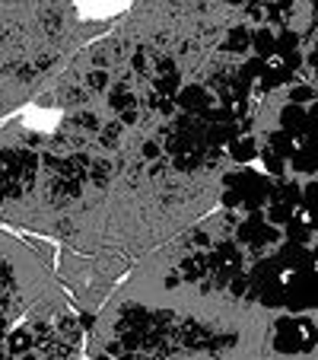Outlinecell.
I'll return each instance as SVG.
<instances>
[{"mask_svg": "<svg viewBox=\"0 0 318 360\" xmlns=\"http://www.w3.org/2000/svg\"><path fill=\"white\" fill-rule=\"evenodd\" d=\"M16 360H39V357H16Z\"/></svg>", "mask_w": 318, "mask_h": 360, "instance_id": "21", "label": "cell"}, {"mask_svg": "<svg viewBox=\"0 0 318 360\" xmlns=\"http://www.w3.org/2000/svg\"><path fill=\"white\" fill-rule=\"evenodd\" d=\"M258 150L261 147H258V141L249 134V131H239V134L226 143V153H230L239 166H249L251 160H258Z\"/></svg>", "mask_w": 318, "mask_h": 360, "instance_id": "8", "label": "cell"}, {"mask_svg": "<svg viewBox=\"0 0 318 360\" xmlns=\"http://www.w3.org/2000/svg\"><path fill=\"white\" fill-rule=\"evenodd\" d=\"M0 360H13V357H7V354H0Z\"/></svg>", "mask_w": 318, "mask_h": 360, "instance_id": "22", "label": "cell"}, {"mask_svg": "<svg viewBox=\"0 0 318 360\" xmlns=\"http://www.w3.org/2000/svg\"><path fill=\"white\" fill-rule=\"evenodd\" d=\"M89 86H105V74H102V70H95V74H89Z\"/></svg>", "mask_w": 318, "mask_h": 360, "instance_id": "17", "label": "cell"}, {"mask_svg": "<svg viewBox=\"0 0 318 360\" xmlns=\"http://www.w3.org/2000/svg\"><path fill=\"white\" fill-rule=\"evenodd\" d=\"M32 347H35L32 328H20V332H13V335L7 338V354H10V357H26Z\"/></svg>", "mask_w": 318, "mask_h": 360, "instance_id": "13", "label": "cell"}, {"mask_svg": "<svg viewBox=\"0 0 318 360\" xmlns=\"http://www.w3.org/2000/svg\"><path fill=\"white\" fill-rule=\"evenodd\" d=\"M318 345V322L309 316H284L274 326V351L280 354H305Z\"/></svg>", "mask_w": 318, "mask_h": 360, "instance_id": "2", "label": "cell"}, {"mask_svg": "<svg viewBox=\"0 0 318 360\" xmlns=\"http://www.w3.org/2000/svg\"><path fill=\"white\" fill-rule=\"evenodd\" d=\"M309 64H312V74H315V80H318V45L312 48V58H309Z\"/></svg>", "mask_w": 318, "mask_h": 360, "instance_id": "18", "label": "cell"}, {"mask_svg": "<svg viewBox=\"0 0 318 360\" xmlns=\"http://www.w3.org/2000/svg\"><path fill=\"white\" fill-rule=\"evenodd\" d=\"M277 239H280V226H274L271 220L264 217V211L249 214L239 224V243L251 245V249H264V245L277 243Z\"/></svg>", "mask_w": 318, "mask_h": 360, "instance_id": "5", "label": "cell"}, {"mask_svg": "<svg viewBox=\"0 0 318 360\" xmlns=\"http://www.w3.org/2000/svg\"><path fill=\"white\" fill-rule=\"evenodd\" d=\"M261 64H264V74H261V80L255 83V89L267 93V89H277L296 77L299 64H303V55H299V48L296 51H280L277 48V51H271L267 58H261Z\"/></svg>", "mask_w": 318, "mask_h": 360, "instance_id": "3", "label": "cell"}, {"mask_svg": "<svg viewBox=\"0 0 318 360\" xmlns=\"http://www.w3.org/2000/svg\"><path fill=\"white\" fill-rule=\"evenodd\" d=\"M277 32H280V26H274V22L258 26L255 32H251V51H255L258 58H267L271 51H277Z\"/></svg>", "mask_w": 318, "mask_h": 360, "instance_id": "9", "label": "cell"}, {"mask_svg": "<svg viewBox=\"0 0 318 360\" xmlns=\"http://www.w3.org/2000/svg\"><path fill=\"white\" fill-rule=\"evenodd\" d=\"M312 259H315V268H318V245H315V249H312Z\"/></svg>", "mask_w": 318, "mask_h": 360, "instance_id": "19", "label": "cell"}, {"mask_svg": "<svg viewBox=\"0 0 318 360\" xmlns=\"http://www.w3.org/2000/svg\"><path fill=\"white\" fill-rule=\"evenodd\" d=\"M290 102H299V105H305V102H318V89L312 86V83H305V86H293Z\"/></svg>", "mask_w": 318, "mask_h": 360, "instance_id": "15", "label": "cell"}, {"mask_svg": "<svg viewBox=\"0 0 318 360\" xmlns=\"http://www.w3.org/2000/svg\"><path fill=\"white\" fill-rule=\"evenodd\" d=\"M286 166H290L296 176H315L318 172V137L299 134L296 143H293V153H290V160H286Z\"/></svg>", "mask_w": 318, "mask_h": 360, "instance_id": "7", "label": "cell"}, {"mask_svg": "<svg viewBox=\"0 0 318 360\" xmlns=\"http://www.w3.org/2000/svg\"><path fill=\"white\" fill-rule=\"evenodd\" d=\"M258 157H261L264 172H267L271 179H284L286 176V157H280L274 147H267V143H264V147L258 150Z\"/></svg>", "mask_w": 318, "mask_h": 360, "instance_id": "12", "label": "cell"}, {"mask_svg": "<svg viewBox=\"0 0 318 360\" xmlns=\"http://www.w3.org/2000/svg\"><path fill=\"white\" fill-rule=\"evenodd\" d=\"M280 128L286 134H305V105L299 102H286L280 109Z\"/></svg>", "mask_w": 318, "mask_h": 360, "instance_id": "10", "label": "cell"}, {"mask_svg": "<svg viewBox=\"0 0 318 360\" xmlns=\"http://www.w3.org/2000/svg\"><path fill=\"white\" fill-rule=\"evenodd\" d=\"M274 182H277V179H271L264 169L258 172V169H249V166L226 172L223 176V207L230 214H236L239 220L249 217V214L264 211V204H267V198H271V191H274Z\"/></svg>", "mask_w": 318, "mask_h": 360, "instance_id": "1", "label": "cell"}, {"mask_svg": "<svg viewBox=\"0 0 318 360\" xmlns=\"http://www.w3.org/2000/svg\"><path fill=\"white\" fill-rule=\"evenodd\" d=\"M153 86H156V93H166V96H175V93H178V86H182V80H178L175 68H172L169 61H159V64H156Z\"/></svg>", "mask_w": 318, "mask_h": 360, "instance_id": "11", "label": "cell"}, {"mask_svg": "<svg viewBox=\"0 0 318 360\" xmlns=\"http://www.w3.org/2000/svg\"><path fill=\"white\" fill-rule=\"evenodd\" d=\"M0 338H4V319H0Z\"/></svg>", "mask_w": 318, "mask_h": 360, "instance_id": "20", "label": "cell"}, {"mask_svg": "<svg viewBox=\"0 0 318 360\" xmlns=\"http://www.w3.org/2000/svg\"><path fill=\"white\" fill-rule=\"evenodd\" d=\"M305 134L318 137V102L305 105Z\"/></svg>", "mask_w": 318, "mask_h": 360, "instance_id": "16", "label": "cell"}, {"mask_svg": "<svg viewBox=\"0 0 318 360\" xmlns=\"http://www.w3.org/2000/svg\"><path fill=\"white\" fill-rule=\"evenodd\" d=\"M172 99H175V105L185 112V115L204 118L210 105L217 102V93H210L207 86H201V83H188V86H178V93L172 96Z\"/></svg>", "mask_w": 318, "mask_h": 360, "instance_id": "6", "label": "cell"}, {"mask_svg": "<svg viewBox=\"0 0 318 360\" xmlns=\"http://www.w3.org/2000/svg\"><path fill=\"white\" fill-rule=\"evenodd\" d=\"M226 51H232V55H245V51H251V32L245 26H236L230 35H226Z\"/></svg>", "mask_w": 318, "mask_h": 360, "instance_id": "14", "label": "cell"}, {"mask_svg": "<svg viewBox=\"0 0 318 360\" xmlns=\"http://www.w3.org/2000/svg\"><path fill=\"white\" fill-rule=\"evenodd\" d=\"M299 198H303V185L277 179V182H274L271 198H267V204H264V217L271 220L274 226H286L290 224V217H293V211H296Z\"/></svg>", "mask_w": 318, "mask_h": 360, "instance_id": "4", "label": "cell"}]
</instances>
